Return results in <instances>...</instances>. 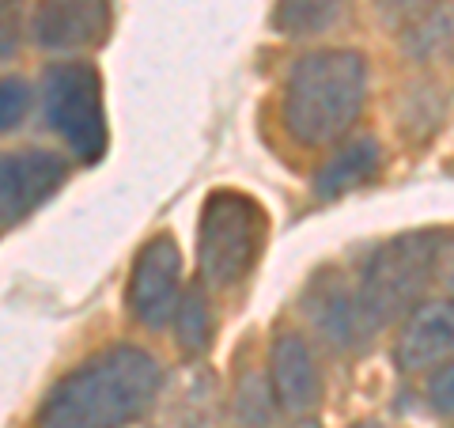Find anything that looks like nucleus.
<instances>
[{
  "instance_id": "1",
  "label": "nucleus",
  "mask_w": 454,
  "mask_h": 428,
  "mask_svg": "<svg viewBox=\"0 0 454 428\" xmlns=\"http://www.w3.org/2000/svg\"><path fill=\"white\" fill-rule=\"evenodd\" d=\"M163 368L137 345H118L83 361L46 394L38 428H121L160 394Z\"/></svg>"
},
{
  "instance_id": "2",
  "label": "nucleus",
  "mask_w": 454,
  "mask_h": 428,
  "mask_svg": "<svg viewBox=\"0 0 454 428\" xmlns=\"http://www.w3.org/2000/svg\"><path fill=\"white\" fill-rule=\"evenodd\" d=\"M367 65L356 50H318L295 61L284 91V125L307 148L345 137L360 118Z\"/></svg>"
},
{
  "instance_id": "3",
  "label": "nucleus",
  "mask_w": 454,
  "mask_h": 428,
  "mask_svg": "<svg viewBox=\"0 0 454 428\" xmlns=\"http://www.w3.org/2000/svg\"><path fill=\"white\" fill-rule=\"evenodd\" d=\"M265 239V212L254 197L239 190L208 194L197 232V262L208 289H231L262 254Z\"/></svg>"
},
{
  "instance_id": "4",
  "label": "nucleus",
  "mask_w": 454,
  "mask_h": 428,
  "mask_svg": "<svg viewBox=\"0 0 454 428\" xmlns=\"http://www.w3.org/2000/svg\"><path fill=\"white\" fill-rule=\"evenodd\" d=\"M432 273H435L432 235H409L375 250L356 292L367 330H382L390 319L413 307L424 292V284L432 281Z\"/></svg>"
},
{
  "instance_id": "5",
  "label": "nucleus",
  "mask_w": 454,
  "mask_h": 428,
  "mask_svg": "<svg viewBox=\"0 0 454 428\" xmlns=\"http://www.w3.org/2000/svg\"><path fill=\"white\" fill-rule=\"evenodd\" d=\"M46 118L68 140L83 163H95L106 152V114H103V80L88 61L53 65L46 73Z\"/></svg>"
},
{
  "instance_id": "6",
  "label": "nucleus",
  "mask_w": 454,
  "mask_h": 428,
  "mask_svg": "<svg viewBox=\"0 0 454 428\" xmlns=\"http://www.w3.org/2000/svg\"><path fill=\"white\" fill-rule=\"evenodd\" d=\"M68 167L53 152H0V227L23 220L57 194Z\"/></svg>"
},
{
  "instance_id": "7",
  "label": "nucleus",
  "mask_w": 454,
  "mask_h": 428,
  "mask_svg": "<svg viewBox=\"0 0 454 428\" xmlns=\"http://www.w3.org/2000/svg\"><path fill=\"white\" fill-rule=\"evenodd\" d=\"M178 277L182 258L170 235H155L133 266L129 307L145 326H163L178 307Z\"/></svg>"
},
{
  "instance_id": "8",
  "label": "nucleus",
  "mask_w": 454,
  "mask_h": 428,
  "mask_svg": "<svg viewBox=\"0 0 454 428\" xmlns=\"http://www.w3.org/2000/svg\"><path fill=\"white\" fill-rule=\"evenodd\" d=\"M110 31V0H46L35 16V38L50 50H88Z\"/></svg>"
},
{
  "instance_id": "9",
  "label": "nucleus",
  "mask_w": 454,
  "mask_h": 428,
  "mask_svg": "<svg viewBox=\"0 0 454 428\" xmlns=\"http://www.w3.org/2000/svg\"><path fill=\"white\" fill-rule=\"evenodd\" d=\"M447 356H454V299L417 307L402 341H397V364L405 372H420V368H432Z\"/></svg>"
},
{
  "instance_id": "10",
  "label": "nucleus",
  "mask_w": 454,
  "mask_h": 428,
  "mask_svg": "<svg viewBox=\"0 0 454 428\" xmlns=\"http://www.w3.org/2000/svg\"><path fill=\"white\" fill-rule=\"evenodd\" d=\"M269 376H273V391L280 398L284 409L303 413L318 402L322 394V379L315 368V356L303 345V337L284 334L273 341V353H269Z\"/></svg>"
},
{
  "instance_id": "11",
  "label": "nucleus",
  "mask_w": 454,
  "mask_h": 428,
  "mask_svg": "<svg viewBox=\"0 0 454 428\" xmlns=\"http://www.w3.org/2000/svg\"><path fill=\"white\" fill-rule=\"evenodd\" d=\"M379 155H382L379 140H372V137L352 140L348 148H340L333 160L315 175V194L322 197V202H330V197H340L345 190L360 186V182H367V178L375 175Z\"/></svg>"
},
{
  "instance_id": "12",
  "label": "nucleus",
  "mask_w": 454,
  "mask_h": 428,
  "mask_svg": "<svg viewBox=\"0 0 454 428\" xmlns=\"http://www.w3.org/2000/svg\"><path fill=\"white\" fill-rule=\"evenodd\" d=\"M340 16V0H277L273 27L288 38H310L330 31Z\"/></svg>"
},
{
  "instance_id": "13",
  "label": "nucleus",
  "mask_w": 454,
  "mask_h": 428,
  "mask_svg": "<svg viewBox=\"0 0 454 428\" xmlns=\"http://www.w3.org/2000/svg\"><path fill=\"white\" fill-rule=\"evenodd\" d=\"M405 46L417 57H439V53L454 50V0H443V4L435 0V4L417 20L413 31H409Z\"/></svg>"
},
{
  "instance_id": "14",
  "label": "nucleus",
  "mask_w": 454,
  "mask_h": 428,
  "mask_svg": "<svg viewBox=\"0 0 454 428\" xmlns=\"http://www.w3.org/2000/svg\"><path fill=\"white\" fill-rule=\"evenodd\" d=\"M175 334H178V345L186 353H205L208 349V337H212V319H208V304H205V292L201 289H190L178 296V307H175Z\"/></svg>"
},
{
  "instance_id": "15",
  "label": "nucleus",
  "mask_w": 454,
  "mask_h": 428,
  "mask_svg": "<svg viewBox=\"0 0 454 428\" xmlns=\"http://www.w3.org/2000/svg\"><path fill=\"white\" fill-rule=\"evenodd\" d=\"M235 424L239 428H273V406H269V387L258 376H247L235 394Z\"/></svg>"
},
{
  "instance_id": "16",
  "label": "nucleus",
  "mask_w": 454,
  "mask_h": 428,
  "mask_svg": "<svg viewBox=\"0 0 454 428\" xmlns=\"http://www.w3.org/2000/svg\"><path fill=\"white\" fill-rule=\"evenodd\" d=\"M27 110H31V88L16 76H4L0 80V133L16 130L27 118Z\"/></svg>"
},
{
  "instance_id": "17",
  "label": "nucleus",
  "mask_w": 454,
  "mask_h": 428,
  "mask_svg": "<svg viewBox=\"0 0 454 428\" xmlns=\"http://www.w3.org/2000/svg\"><path fill=\"white\" fill-rule=\"evenodd\" d=\"M23 38V0H0V61L20 50Z\"/></svg>"
},
{
  "instance_id": "18",
  "label": "nucleus",
  "mask_w": 454,
  "mask_h": 428,
  "mask_svg": "<svg viewBox=\"0 0 454 428\" xmlns=\"http://www.w3.org/2000/svg\"><path fill=\"white\" fill-rule=\"evenodd\" d=\"M428 402L439 413H454V361L443 364L439 372L428 379Z\"/></svg>"
},
{
  "instance_id": "19",
  "label": "nucleus",
  "mask_w": 454,
  "mask_h": 428,
  "mask_svg": "<svg viewBox=\"0 0 454 428\" xmlns=\"http://www.w3.org/2000/svg\"><path fill=\"white\" fill-rule=\"evenodd\" d=\"M435 0H375V8L387 20H420Z\"/></svg>"
},
{
  "instance_id": "20",
  "label": "nucleus",
  "mask_w": 454,
  "mask_h": 428,
  "mask_svg": "<svg viewBox=\"0 0 454 428\" xmlns=\"http://www.w3.org/2000/svg\"><path fill=\"white\" fill-rule=\"evenodd\" d=\"M435 269H439V277L454 289V247H443V250L435 247Z\"/></svg>"
},
{
  "instance_id": "21",
  "label": "nucleus",
  "mask_w": 454,
  "mask_h": 428,
  "mask_svg": "<svg viewBox=\"0 0 454 428\" xmlns=\"http://www.w3.org/2000/svg\"><path fill=\"white\" fill-rule=\"evenodd\" d=\"M300 428H322V424H318V421H303Z\"/></svg>"
},
{
  "instance_id": "22",
  "label": "nucleus",
  "mask_w": 454,
  "mask_h": 428,
  "mask_svg": "<svg viewBox=\"0 0 454 428\" xmlns=\"http://www.w3.org/2000/svg\"><path fill=\"white\" fill-rule=\"evenodd\" d=\"M360 428H379V424H360Z\"/></svg>"
}]
</instances>
